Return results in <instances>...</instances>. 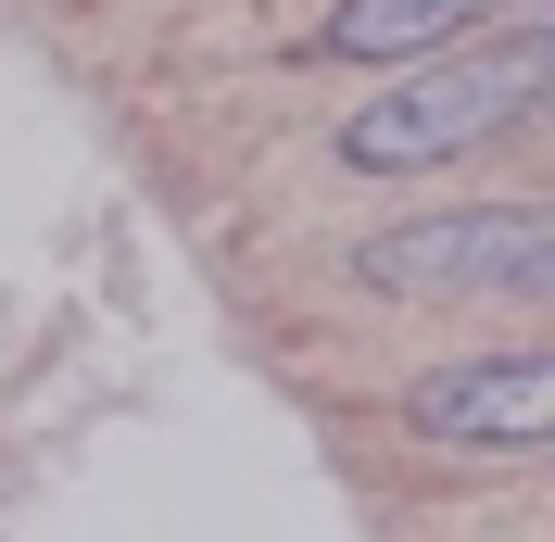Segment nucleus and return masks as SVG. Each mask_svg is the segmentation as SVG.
Masks as SVG:
<instances>
[{"label":"nucleus","instance_id":"obj_1","mask_svg":"<svg viewBox=\"0 0 555 542\" xmlns=\"http://www.w3.org/2000/svg\"><path fill=\"white\" fill-rule=\"evenodd\" d=\"M543 76H555V51H543V26H518L505 51H416L404 76H379L366 102L328 127V152H341L353 177H429V165H467L480 139H505L530 102H543Z\"/></svg>","mask_w":555,"mask_h":542},{"label":"nucleus","instance_id":"obj_2","mask_svg":"<svg viewBox=\"0 0 555 542\" xmlns=\"http://www.w3.org/2000/svg\"><path fill=\"white\" fill-rule=\"evenodd\" d=\"M353 278L391 304H530L555 278L543 203H467V215H416V228L353 240Z\"/></svg>","mask_w":555,"mask_h":542},{"label":"nucleus","instance_id":"obj_3","mask_svg":"<svg viewBox=\"0 0 555 542\" xmlns=\"http://www.w3.org/2000/svg\"><path fill=\"white\" fill-rule=\"evenodd\" d=\"M404 429L442 441V454H543L555 429V353H467V366L404 378Z\"/></svg>","mask_w":555,"mask_h":542},{"label":"nucleus","instance_id":"obj_4","mask_svg":"<svg viewBox=\"0 0 555 542\" xmlns=\"http://www.w3.org/2000/svg\"><path fill=\"white\" fill-rule=\"evenodd\" d=\"M480 13L492 0H341V13L315 26V51H328V64H416V51H454Z\"/></svg>","mask_w":555,"mask_h":542}]
</instances>
